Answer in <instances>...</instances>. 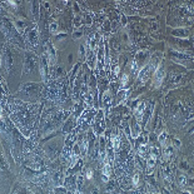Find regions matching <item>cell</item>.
Returning a JSON list of instances; mask_svg holds the SVG:
<instances>
[{
    "mask_svg": "<svg viewBox=\"0 0 194 194\" xmlns=\"http://www.w3.org/2000/svg\"><path fill=\"white\" fill-rule=\"evenodd\" d=\"M93 177H94L93 169H88V170H87V178H88V179H92Z\"/></svg>",
    "mask_w": 194,
    "mask_h": 194,
    "instance_id": "cell-15",
    "label": "cell"
},
{
    "mask_svg": "<svg viewBox=\"0 0 194 194\" xmlns=\"http://www.w3.org/2000/svg\"><path fill=\"white\" fill-rule=\"evenodd\" d=\"M148 57V53L145 51V50H140L139 51V55H138V58L137 59H134L135 61H137V64L138 65H142L143 63H144V59Z\"/></svg>",
    "mask_w": 194,
    "mask_h": 194,
    "instance_id": "cell-7",
    "label": "cell"
},
{
    "mask_svg": "<svg viewBox=\"0 0 194 194\" xmlns=\"http://www.w3.org/2000/svg\"><path fill=\"white\" fill-rule=\"evenodd\" d=\"M167 138H168V134L165 133V131H164V133H162L160 135H159V138H158L159 144L163 145V147H164V145H165V142H167Z\"/></svg>",
    "mask_w": 194,
    "mask_h": 194,
    "instance_id": "cell-11",
    "label": "cell"
},
{
    "mask_svg": "<svg viewBox=\"0 0 194 194\" xmlns=\"http://www.w3.org/2000/svg\"><path fill=\"white\" fill-rule=\"evenodd\" d=\"M155 163H157V155L150 153V157L148 158V160H147V170H148V173L153 172V169L155 167Z\"/></svg>",
    "mask_w": 194,
    "mask_h": 194,
    "instance_id": "cell-4",
    "label": "cell"
},
{
    "mask_svg": "<svg viewBox=\"0 0 194 194\" xmlns=\"http://www.w3.org/2000/svg\"><path fill=\"white\" fill-rule=\"evenodd\" d=\"M128 99V90L127 89H120L119 93H118V103H124Z\"/></svg>",
    "mask_w": 194,
    "mask_h": 194,
    "instance_id": "cell-5",
    "label": "cell"
},
{
    "mask_svg": "<svg viewBox=\"0 0 194 194\" xmlns=\"http://www.w3.org/2000/svg\"><path fill=\"white\" fill-rule=\"evenodd\" d=\"M178 185L181 187V188H183V187H185V184H187V178H185V175H183V174H181L178 177Z\"/></svg>",
    "mask_w": 194,
    "mask_h": 194,
    "instance_id": "cell-12",
    "label": "cell"
},
{
    "mask_svg": "<svg viewBox=\"0 0 194 194\" xmlns=\"http://www.w3.org/2000/svg\"><path fill=\"white\" fill-rule=\"evenodd\" d=\"M184 30H175L174 33H173V34H174V35H177V37H179V35H181V37H183L184 35Z\"/></svg>",
    "mask_w": 194,
    "mask_h": 194,
    "instance_id": "cell-16",
    "label": "cell"
},
{
    "mask_svg": "<svg viewBox=\"0 0 194 194\" xmlns=\"http://www.w3.org/2000/svg\"><path fill=\"white\" fill-rule=\"evenodd\" d=\"M145 108H147V104H145V101L139 103V105L137 107V109H135L134 114H135V118H137L138 120H142V118H143V114H144V110H145Z\"/></svg>",
    "mask_w": 194,
    "mask_h": 194,
    "instance_id": "cell-3",
    "label": "cell"
},
{
    "mask_svg": "<svg viewBox=\"0 0 194 194\" xmlns=\"http://www.w3.org/2000/svg\"><path fill=\"white\" fill-rule=\"evenodd\" d=\"M153 68H154V63H153V61H150L148 65H145L140 70V73H139V81L142 83V84H144V83L150 78V74H151V72H153Z\"/></svg>",
    "mask_w": 194,
    "mask_h": 194,
    "instance_id": "cell-1",
    "label": "cell"
},
{
    "mask_svg": "<svg viewBox=\"0 0 194 194\" xmlns=\"http://www.w3.org/2000/svg\"><path fill=\"white\" fill-rule=\"evenodd\" d=\"M164 75H165V72H164L163 65H158V68L154 72V84H155V87H159L163 83Z\"/></svg>",
    "mask_w": 194,
    "mask_h": 194,
    "instance_id": "cell-2",
    "label": "cell"
},
{
    "mask_svg": "<svg viewBox=\"0 0 194 194\" xmlns=\"http://www.w3.org/2000/svg\"><path fill=\"white\" fill-rule=\"evenodd\" d=\"M139 173H135L134 174V177H133V184L135 185V187H138V184H139Z\"/></svg>",
    "mask_w": 194,
    "mask_h": 194,
    "instance_id": "cell-14",
    "label": "cell"
},
{
    "mask_svg": "<svg viewBox=\"0 0 194 194\" xmlns=\"http://www.w3.org/2000/svg\"><path fill=\"white\" fill-rule=\"evenodd\" d=\"M164 155H165V158L169 159L173 157V149H172V147H167V145H164Z\"/></svg>",
    "mask_w": 194,
    "mask_h": 194,
    "instance_id": "cell-10",
    "label": "cell"
},
{
    "mask_svg": "<svg viewBox=\"0 0 194 194\" xmlns=\"http://www.w3.org/2000/svg\"><path fill=\"white\" fill-rule=\"evenodd\" d=\"M120 84H122V85H120L122 89H125V88H127V85H128V74H124V75H123Z\"/></svg>",
    "mask_w": 194,
    "mask_h": 194,
    "instance_id": "cell-13",
    "label": "cell"
},
{
    "mask_svg": "<svg viewBox=\"0 0 194 194\" xmlns=\"http://www.w3.org/2000/svg\"><path fill=\"white\" fill-rule=\"evenodd\" d=\"M1 116H3V110L0 109V118H1Z\"/></svg>",
    "mask_w": 194,
    "mask_h": 194,
    "instance_id": "cell-18",
    "label": "cell"
},
{
    "mask_svg": "<svg viewBox=\"0 0 194 194\" xmlns=\"http://www.w3.org/2000/svg\"><path fill=\"white\" fill-rule=\"evenodd\" d=\"M148 145L145 144V143H140L139 144V147H138V154H139L140 157H145L148 154Z\"/></svg>",
    "mask_w": 194,
    "mask_h": 194,
    "instance_id": "cell-6",
    "label": "cell"
},
{
    "mask_svg": "<svg viewBox=\"0 0 194 194\" xmlns=\"http://www.w3.org/2000/svg\"><path fill=\"white\" fill-rule=\"evenodd\" d=\"M163 193H164V194H169V192H167V190H164V189H163Z\"/></svg>",
    "mask_w": 194,
    "mask_h": 194,
    "instance_id": "cell-19",
    "label": "cell"
},
{
    "mask_svg": "<svg viewBox=\"0 0 194 194\" xmlns=\"http://www.w3.org/2000/svg\"><path fill=\"white\" fill-rule=\"evenodd\" d=\"M108 193H110V194H115L116 193V190H118V185L114 183V182H109L108 183Z\"/></svg>",
    "mask_w": 194,
    "mask_h": 194,
    "instance_id": "cell-9",
    "label": "cell"
},
{
    "mask_svg": "<svg viewBox=\"0 0 194 194\" xmlns=\"http://www.w3.org/2000/svg\"><path fill=\"white\" fill-rule=\"evenodd\" d=\"M103 103L105 107H109L110 104H112V93H110L109 90L105 92V94L103 95Z\"/></svg>",
    "mask_w": 194,
    "mask_h": 194,
    "instance_id": "cell-8",
    "label": "cell"
},
{
    "mask_svg": "<svg viewBox=\"0 0 194 194\" xmlns=\"http://www.w3.org/2000/svg\"><path fill=\"white\" fill-rule=\"evenodd\" d=\"M93 194H98V189H94V192H93Z\"/></svg>",
    "mask_w": 194,
    "mask_h": 194,
    "instance_id": "cell-17",
    "label": "cell"
}]
</instances>
